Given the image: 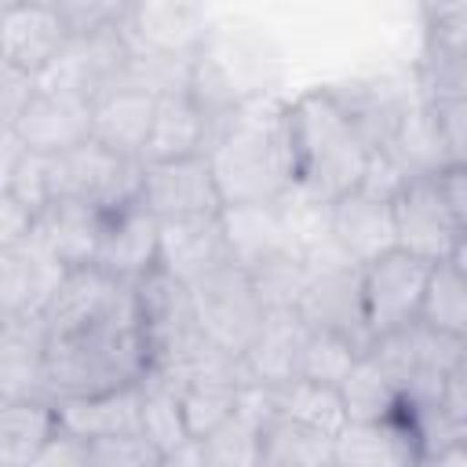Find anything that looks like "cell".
Here are the masks:
<instances>
[{"label": "cell", "instance_id": "31", "mask_svg": "<svg viewBox=\"0 0 467 467\" xmlns=\"http://www.w3.org/2000/svg\"><path fill=\"white\" fill-rule=\"evenodd\" d=\"M274 390V412L277 416H288V420H299L306 427H317L325 434H339L350 420H347V405H343V394L336 387H325V383H314V379H303V376H292Z\"/></svg>", "mask_w": 467, "mask_h": 467}, {"label": "cell", "instance_id": "19", "mask_svg": "<svg viewBox=\"0 0 467 467\" xmlns=\"http://www.w3.org/2000/svg\"><path fill=\"white\" fill-rule=\"evenodd\" d=\"M131 285H120L117 277H109L99 266H77L62 277L55 299L44 310V325H47V339L58 336H73L88 325H95L99 317L113 314L124 299H128Z\"/></svg>", "mask_w": 467, "mask_h": 467}, {"label": "cell", "instance_id": "24", "mask_svg": "<svg viewBox=\"0 0 467 467\" xmlns=\"http://www.w3.org/2000/svg\"><path fill=\"white\" fill-rule=\"evenodd\" d=\"M153 113H157V99L131 88H106L91 102V139L128 161H142Z\"/></svg>", "mask_w": 467, "mask_h": 467}, {"label": "cell", "instance_id": "51", "mask_svg": "<svg viewBox=\"0 0 467 467\" xmlns=\"http://www.w3.org/2000/svg\"><path fill=\"white\" fill-rule=\"evenodd\" d=\"M29 467H95V460H91V445L88 441L69 438V434L58 431V438Z\"/></svg>", "mask_w": 467, "mask_h": 467}, {"label": "cell", "instance_id": "36", "mask_svg": "<svg viewBox=\"0 0 467 467\" xmlns=\"http://www.w3.org/2000/svg\"><path fill=\"white\" fill-rule=\"evenodd\" d=\"M420 325L467 343V281L452 270V263H438L431 270L420 306Z\"/></svg>", "mask_w": 467, "mask_h": 467}, {"label": "cell", "instance_id": "26", "mask_svg": "<svg viewBox=\"0 0 467 467\" xmlns=\"http://www.w3.org/2000/svg\"><path fill=\"white\" fill-rule=\"evenodd\" d=\"M212 139V120L197 109V102L182 95L157 99L153 128L142 150V164H161V161H186V157H204Z\"/></svg>", "mask_w": 467, "mask_h": 467}, {"label": "cell", "instance_id": "29", "mask_svg": "<svg viewBox=\"0 0 467 467\" xmlns=\"http://www.w3.org/2000/svg\"><path fill=\"white\" fill-rule=\"evenodd\" d=\"M223 226L230 237L234 263L252 270L281 252H292L277 201L274 204H226L223 208Z\"/></svg>", "mask_w": 467, "mask_h": 467}, {"label": "cell", "instance_id": "6", "mask_svg": "<svg viewBox=\"0 0 467 467\" xmlns=\"http://www.w3.org/2000/svg\"><path fill=\"white\" fill-rule=\"evenodd\" d=\"M431 270H434L431 263H423L401 248L361 266V299H365V317H368L372 339L420 321Z\"/></svg>", "mask_w": 467, "mask_h": 467}, {"label": "cell", "instance_id": "23", "mask_svg": "<svg viewBox=\"0 0 467 467\" xmlns=\"http://www.w3.org/2000/svg\"><path fill=\"white\" fill-rule=\"evenodd\" d=\"M106 230V212H99L95 204L84 201H55L36 215V230L33 237L66 266H95L99 255V241Z\"/></svg>", "mask_w": 467, "mask_h": 467}, {"label": "cell", "instance_id": "14", "mask_svg": "<svg viewBox=\"0 0 467 467\" xmlns=\"http://www.w3.org/2000/svg\"><path fill=\"white\" fill-rule=\"evenodd\" d=\"M234 263L230 237L219 215H190V219H164L161 223V259L157 266L168 270L175 281L193 288L208 274Z\"/></svg>", "mask_w": 467, "mask_h": 467}, {"label": "cell", "instance_id": "53", "mask_svg": "<svg viewBox=\"0 0 467 467\" xmlns=\"http://www.w3.org/2000/svg\"><path fill=\"white\" fill-rule=\"evenodd\" d=\"M164 467H208V463H204V452H201V441L193 438V441L179 445L175 452H168V456H164Z\"/></svg>", "mask_w": 467, "mask_h": 467}, {"label": "cell", "instance_id": "33", "mask_svg": "<svg viewBox=\"0 0 467 467\" xmlns=\"http://www.w3.org/2000/svg\"><path fill=\"white\" fill-rule=\"evenodd\" d=\"M339 394H343V405H347V420L350 423H376V420H390V416L401 412V390L368 358V350L361 354V361L354 365V372L347 376V383L339 387Z\"/></svg>", "mask_w": 467, "mask_h": 467}, {"label": "cell", "instance_id": "15", "mask_svg": "<svg viewBox=\"0 0 467 467\" xmlns=\"http://www.w3.org/2000/svg\"><path fill=\"white\" fill-rule=\"evenodd\" d=\"M66 274L69 270L36 237L18 248H0V321L44 317Z\"/></svg>", "mask_w": 467, "mask_h": 467}, {"label": "cell", "instance_id": "46", "mask_svg": "<svg viewBox=\"0 0 467 467\" xmlns=\"http://www.w3.org/2000/svg\"><path fill=\"white\" fill-rule=\"evenodd\" d=\"M409 179H412V175L405 171V164H401L390 150H372L358 190H361V193H372V197H379V201H394V197L409 186Z\"/></svg>", "mask_w": 467, "mask_h": 467}, {"label": "cell", "instance_id": "55", "mask_svg": "<svg viewBox=\"0 0 467 467\" xmlns=\"http://www.w3.org/2000/svg\"><path fill=\"white\" fill-rule=\"evenodd\" d=\"M427 463H434V467H467V445H460V449H452L438 460H427Z\"/></svg>", "mask_w": 467, "mask_h": 467}, {"label": "cell", "instance_id": "56", "mask_svg": "<svg viewBox=\"0 0 467 467\" xmlns=\"http://www.w3.org/2000/svg\"><path fill=\"white\" fill-rule=\"evenodd\" d=\"M449 263H452V270L467 281V237H460V244H456V252H452V259H449Z\"/></svg>", "mask_w": 467, "mask_h": 467}, {"label": "cell", "instance_id": "13", "mask_svg": "<svg viewBox=\"0 0 467 467\" xmlns=\"http://www.w3.org/2000/svg\"><path fill=\"white\" fill-rule=\"evenodd\" d=\"M124 33H128L131 47L193 58L204 51V44L212 36V22L201 4L139 0V4H128V11H124Z\"/></svg>", "mask_w": 467, "mask_h": 467}, {"label": "cell", "instance_id": "35", "mask_svg": "<svg viewBox=\"0 0 467 467\" xmlns=\"http://www.w3.org/2000/svg\"><path fill=\"white\" fill-rule=\"evenodd\" d=\"M197 58V55H193ZM193 58L182 55H164V51H146V47H131L120 77L113 88H131L142 91L150 99H168V95H182L190 88V69Z\"/></svg>", "mask_w": 467, "mask_h": 467}, {"label": "cell", "instance_id": "40", "mask_svg": "<svg viewBox=\"0 0 467 467\" xmlns=\"http://www.w3.org/2000/svg\"><path fill=\"white\" fill-rule=\"evenodd\" d=\"M361 354H365V350H361L358 343H350L347 336L310 328L306 347H303V358H299V376L339 390V387L347 383V376L354 372V365L361 361Z\"/></svg>", "mask_w": 467, "mask_h": 467}, {"label": "cell", "instance_id": "43", "mask_svg": "<svg viewBox=\"0 0 467 467\" xmlns=\"http://www.w3.org/2000/svg\"><path fill=\"white\" fill-rule=\"evenodd\" d=\"M427 55L467 58V4H431L423 7Z\"/></svg>", "mask_w": 467, "mask_h": 467}, {"label": "cell", "instance_id": "20", "mask_svg": "<svg viewBox=\"0 0 467 467\" xmlns=\"http://www.w3.org/2000/svg\"><path fill=\"white\" fill-rule=\"evenodd\" d=\"M47 398V325L44 317L0 321V401Z\"/></svg>", "mask_w": 467, "mask_h": 467}, {"label": "cell", "instance_id": "21", "mask_svg": "<svg viewBox=\"0 0 467 467\" xmlns=\"http://www.w3.org/2000/svg\"><path fill=\"white\" fill-rule=\"evenodd\" d=\"M394 201H379L372 193L350 190L339 201H332V234L343 255L354 266H368L379 255L398 248L394 237Z\"/></svg>", "mask_w": 467, "mask_h": 467}, {"label": "cell", "instance_id": "44", "mask_svg": "<svg viewBox=\"0 0 467 467\" xmlns=\"http://www.w3.org/2000/svg\"><path fill=\"white\" fill-rule=\"evenodd\" d=\"M0 193H11L15 201H22L29 212H44L55 193H51V157L44 153H26L22 164L0 182Z\"/></svg>", "mask_w": 467, "mask_h": 467}, {"label": "cell", "instance_id": "28", "mask_svg": "<svg viewBox=\"0 0 467 467\" xmlns=\"http://www.w3.org/2000/svg\"><path fill=\"white\" fill-rule=\"evenodd\" d=\"M58 431V405L51 398L0 401V467H29Z\"/></svg>", "mask_w": 467, "mask_h": 467}, {"label": "cell", "instance_id": "27", "mask_svg": "<svg viewBox=\"0 0 467 467\" xmlns=\"http://www.w3.org/2000/svg\"><path fill=\"white\" fill-rule=\"evenodd\" d=\"M55 405H58L62 434L95 445L102 438L139 431L142 394H139V387H124V390H109V394H91V398H66Z\"/></svg>", "mask_w": 467, "mask_h": 467}, {"label": "cell", "instance_id": "18", "mask_svg": "<svg viewBox=\"0 0 467 467\" xmlns=\"http://www.w3.org/2000/svg\"><path fill=\"white\" fill-rule=\"evenodd\" d=\"M11 131L26 142L29 153H44V157L69 153L91 139V102L80 95L47 91L36 84L33 102L15 120Z\"/></svg>", "mask_w": 467, "mask_h": 467}, {"label": "cell", "instance_id": "22", "mask_svg": "<svg viewBox=\"0 0 467 467\" xmlns=\"http://www.w3.org/2000/svg\"><path fill=\"white\" fill-rule=\"evenodd\" d=\"M306 336H310V325L299 317V310H266L259 336L241 354L244 383L277 387V383L299 376V358H303Z\"/></svg>", "mask_w": 467, "mask_h": 467}, {"label": "cell", "instance_id": "58", "mask_svg": "<svg viewBox=\"0 0 467 467\" xmlns=\"http://www.w3.org/2000/svg\"><path fill=\"white\" fill-rule=\"evenodd\" d=\"M332 467H339V463H332Z\"/></svg>", "mask_w": 467, "mask_h": 467}, {"label": "cell", "instance_id": "1", "mask_svg": "<svg viewBox=\"0 0 467 467\" xmlns=\"http://www.w3.org/2000/svg\"><path fill=\"white\" fill-rule=\"evenodd\" d=\"M226 204H274L296 186L288 99L255 95L212 124L204 150Z\"/></svg>", "mask_w": 467, "mask_h": 467}, {"label": "cell", "instance_id": "52", "mask_svg": "<svg viewBox=\"0 0 467 467\" xmlns=\"http://www.w3.org/2000/svg\"><path fill=\"white\" fill-rule=\"evenodd\" d=\"M438 190H441L460 234L467 237V168H441L438 171Z\"/></svg>", "mask_w": 467, "mask_h": 467}, {"label": "cell", "instance_id": "10", "mask_svg": "<svg viewBox=\"0 0 467 467\" xmlns=\"http://www.w3.org/2000/svg\"><path fill=\"white\" fill-rule=\"evenodd\" d=\"M139 204H146L161 223L190 219V215H219L226 208L208 157L142 164Z\"/></svg>", "mask_w": 467, "mask_h": 467}, {"label": "cell", "instance_id": "25", "mask_svg": "<svg viewBox=\"0 0 467 467\" xmlns=\"http://www.w3.org/2000/svg\"><path fill=\"white\" fill-rule=\"evenodd\" d=\"M339 467H420L423 452L401 416L376 423H347L336 434Z\"/></svg>", "mask_w": 467, "mask_h": 467}, {"label": "cell", "instance_id": "4", "mask_svg": "<svg viewBox=\"0 0 467 467\" xmlns=\"http://www.w3.org/2000/svg\"><path fill=\"white\" fill-rule=\"evenodd\" d=\"M139 190H142V161H128L95 139L80 142L69 153L51 157L55 201H84L109 215L135 204Z\"/></svg>", "mask_w": 467, "mask_h": 467}, {"label": "cell", "instance_id": "16", "mask_svg": "<svg viewBox=\"0 0 467 467\" xmlns=\"http://www.w3.org/2000/svg\"><path fill=\"white\" fill-rule=\"evenodd\" d=\"M299 317L310 328L347 336L350 343L368 350L372 347V332H368L365 299H361V266L347 263V266L317 270L310 288H306V296H303V303H299Z\"/></svg>", "mask_w": 467, "mask_h": 467}, {"label": "cell", "instance_id": "3", "mask_svg": "<svg viewBox=\"0 0 467 467\" xmlns=\"http://www.w3.org/2000/svg\"><path fill=\"white\" fill-rule=\"evenodd\" d=\"M288 124H292L299 190L328 204L358 190L372 146L361 139L358 124L339 106L328 84L306 88L296 99H288Z\"/></svg>", "mask_w": 467, "mask_h": 467}, {"label": "cell", "instance_id": "54", "mask_svg": "<svg viewBox=\"0 0 467 467\" xmlns=\"http://www.w3.org/2000/svg\"><path fill=\"white\" fill-rule=\"evenodd\" d=\"M449 398L467 412V354H463V361L456 365V372L449 376Z\"/></svg>", "mask_w": 467, "mask_h": 467}, {"label": "cell", "instance_id": "32", "mask_svg": "<svg viewBox=\"0 0 467 467\" xmlns=\"http://www.w3.org/2000/svg\"><path fill=\"white\" fill-rule=\"evenodd\" d=\"M398 416L409 423L423 460H438V456L467 445V412L449 394L434 398V401H409V405H401Z\"/></svg>", "mask_w": 467, "mask_h": 467}, {"label": "cell", "instance_id": "34", "mask_svg": "<svg viewBox=\"0 0 467 467\" xmlns=\"http://www.w3.org/2000/svg\"><path fill=\"white\" fill-rule=\"evenodd\" d=\"M139 394H142V409H139V431L168 456L175 452L179 445L193 441L190 431H186V416H182V398H179V387H171L168 379L161 376H146L139 383Z\"/></svg>", "mask_w": 467, "mask_h": 467}, {"label": "cell", "instance_id": "41", "mask_svg": "<svg viewBox=\"0 0 467 467\" xmlns=\"http://www.w3.org/2000/svg\"><path fill=\"white\" fill-rule=\"evenodd\" d=\"M208 467H266L263 463V438L259 427L244 416L226 420L219 431L197 438Z\"/></svg>", "mask_w": 467, "mask_h": 467}, {"label": "cell", "instance_id": "7", "mask_svg": "<svg viewBox=\"0 0 467 467\" xmlns=\"http://www.w3.org/2000/svg\"><path fill=\"white\" fill-rule=\"evenodd\" d=\"M332 95L339 99V106L350 113V120L358 124L361 139L372 150H387L401 124L409 120V113L427 99L420 77L405 80V77H354L343 84H328Z\"/></svg>", "mask_w": 467, "mask_h": 467}, {"label": "cell", "instance_id": "42", "mask_svg": "<svg viewBox=\"0 0 467 467\" xmlns=\"http://www.w3.org/2000/svg\"><path fill=\"white\" fill-rule=\"evenodd\" d=\"M434 131H438V150H441V168H467V99L460 95H427Z\"/></svg>", "mask_w": 467, "mask_h": 467}, {"label": "cell", "instance_id": "9", "mask_svg": "<svg viewBox=\"0 0 467 467\" xmlns=\"http://www.w3.org/2000/svg\"><path fill=\"white\" fill-rule=\"evenodd\" d=\"M463 354H467V343L441 336L420 321H412L398 332L376 336L368 347V358L394 379V387L401 394L420 379H449L456 372V365L463 361Z\"/></svg>", "mask_w": 467, "mask_h": 467}, {"label": "cell", "instance_id": "50", "mask_svg": "<svg viewBox=\"0 0 467 467\" xmlns=\"http://www.w3.org/2000/svg\"><path fill=\"white\" fill-rule=\"evenodd\" d=\"M33 230H36V212H29L11 193H0V248L26 244L33 237Z\"/></svg>", "mask_w": 467, "mask_h": 467}, {"label": "cell", "instance_id": "38", "mask_svg": "<svg viewBox=\"0 0 467 467\" xmlns=\"http://www.w3.org/2000/svg\"><path fill=\"white\" fill-rule=\"evenodd\" d=\"M248 277L266 310H299V303L314 281V270L296 252H281V255L252 266Z\"/></svg>", "mask_w": 467, "mask_h": 467}, {"label": "cell", "instance_id": "8", "mask_svg": "<svg viewBox=\"0 0 467 467\" xmlns=\"http://www.w3.org/2000/svg\"><path fill=\"white\" fill-rule=\"evenodd\" d=\"M394 237L398 248L438 266L449 263L460 244V226L438 190V175H416L409 186L394 197Z\"/></svg>", "mask_w": 467, "mask_h": 467}, {"label": "cell", "instance_id": "45", "mask_svg": "<svg viewBox=\"0 0 467 467\" xmlns=\"http://www.w3.org/2000/svg\"><path fill=\"white\" fill-rule=\"evenodd\" d=\"M91 460H95V467H164V452L142 431L95 441Z\"/></svg>", "mask_w": 467, "mask_h": 467}, {"label": "cell", "instance_id": "5", "mask_svg": "<svg viewBox=\"0 0 467 467\" xmlns=\"http://www.w3.org/2000/svg\"><path fill=\"white\" fill-rule=\"evenodd\" d=\"M201 332L230 354H244L266 321V306L244 266L230 263L190 288Z\"/></svg>", "mask_w": 467, "mask_h": 467}, {"label": "cell", "instance_id": "17", "mask_svg": "<svg viewBox=\"0 0 467 467\" xmlns=\"http://www.w3.org/2000/svg\"><path fill=\"white\" fill-rule=\"evenodd\" d=\"M157 259H161V219L146 204L135 201L106 215V230L95 255L99 270H106L120 285H135L150 270H157Z\"/></svg>", "mask_w": 467, "mask_h": 467}, {"label": "cell", "instance_id": "49", "mask_svg": "<svg viewBox=\"0 0 467 467\" xmlns=\"http://www.w3.org/2000/svg\"><path fill=\"white\" fill-rule=\"evenodd\" d=\"M36 95V77L15 66H0V128H15Z\"/></svg>", "mask_w": 467, "mask_h": 467}, {"label": "cell", "instance_id": "48", "mask_svg": "<svg viewBox=\"0 0 467 467\" xmlns=\"http://www.w3.org/2000/svg\"><path fill=\"white\" fill-rule=\"evenodd\" d=\"M62 11V22L69 29V36H88V33H99L106 26H117L128 11V4H102V0H73V4H58Z\"/></svg>", "mask_w": 467, "mask_h": 467}, {"label": "cell", "instance_id": "2", "mask_svg": "<svg viewBox=\"0 0 467 467\" xmlns=\"http://www.w3.org/2000/svg\"><path fill=\"white\" fill-rule=\"evenodd\" d=\"M153 368L150 343L139 321L135 292L128 299L99 317L95 325L47 339V398L66 401V398H91V394H109L124 387H139Z\"/></svg>", "mask_w": 467, "mask_h": 467}, {"label": "cell", "instance_id": "30", "mask_svg": "<svg viewBox=\"0 0 467 467\" xmlns=\"http://www.w3.org/2000/svg\"><path fill=\"white\" fill-rule=\"evenodd\" d=\"M266 467H332L336 438L288 416H274L259 431Z\"/></svg>", "mask_w": 467, "mask_h": 467}, {"label": "cell", "instance_id": "11", "mask_svg": "<svg viewBox=\"0 0 467 467\" xmlns=\"http://www.w3.org/2000/svg\"><path fill=\"white\" fill-rule=\"evenodd\" d=\"M131 292H135V306H139V321H142V332H146V343H150L153 368L161 361H168L175 350H182L190 339L201 336L193 296L168 270H161V266L150 270L142 281L131 285Z\"/></svg>", "mask_w": 467, "mask_h": 467}, {"label": "cell", "instance_id": "47", "mask_svg": "<svg viewBox=\"0 0 467 467\" xmlns=\"http://www.w3.org/2000/svg\"><path fill=\"white\" fill-rule=\"evenodd\" d=\"M420 84L427 95H460L467 99V58H441V55H427L416 69Z\"/></svg>", "mask_w": 467, "mask_h": 467}, {"label": "cell", "instance_id": "37", "mask_svg": "<svg viewBox=\"0 0 467 467\" xmlns=\"http://www.w3.org/2000/svg\"><path fill=\"white\" fill-rule=\"evenodd\" d=\"M241 387L244 383H237V379H201V383L179 387L190 438H204V434L219 431L226 420H234L237 401H241Z\"/></svg>", "mask_w": 467, "mask_h": 467}, {"label": "cell", "instance_id": "12", "mask_svg": "<svg viewBox=\"0 0 467 467\" xmlns=\"http://www.w3.org/2000/svg\"><path fill=\"white\" fill-rule=\"evenodd\" d=\"M69 44L58 4L7 0L0 7V66L26 69L40 77Z\"/></svg>", "mask_w": 467, "mask_h": 467}, {"label": "cell", "instance_id": "57", "mask_svg": "<svg viewBox=\"0 0 467 467\" xmlns=\"http://www.w3.org/2000/svg\"><path fill=\"white\" fill-rule=\"evenodd\" d=\"M420 467H434V463H427V460H423V463H420Z\"/></svg>", "mask_w": 467, "mask_h": 467}, {"label": "cell", "instance_id": "39", "mask_svg": "<svg viewBox=\"0 0 467 467\" xmlns=\"http://www.w3.org/2000/svg\"><path fill=\"white\" fill-rule=\"evenodd\" d=\"M186 95L197 102V109L215 124V120H223V117H230L248 95H244V88L230 77V69L208 51V44H204V51L193 58V69H190V88H186Z\"/></svg>", "mask_w": 467, "mask_h": 467}]
</instances>
